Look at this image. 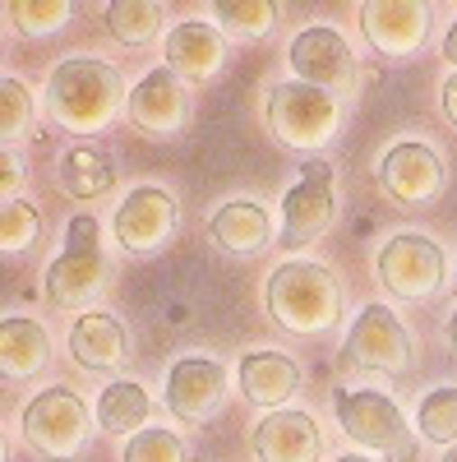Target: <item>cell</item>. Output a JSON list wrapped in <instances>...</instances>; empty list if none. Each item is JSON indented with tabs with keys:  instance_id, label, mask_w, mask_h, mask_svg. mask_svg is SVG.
<instances>
[{
	"instance_id": "6da1fadb",
	"label": "cell",
	"mask_w": 457,
	"mask_h": 462,
	"mask_svg": "<svg viewBox=\"0 0 457 462\" xmlns=\"http://www.w3.org/2000/svg\"><path fill=\"white\" fill-rule=\"evenodd\" d=\"M125 102H130V93L121 84V69L106 65V60L74 56V60H60L47 79V111L69 134L106 130Z\"/></svg>"
},
{
	"instance_id": "7a4b0ae2",
	"label": "cell",
	"mask_w": 457,
	"mask_h": 462,
	"mask_svg": "<svg viewBox=\"0 0 457 462\" xmlns=\"http://www.w3.org/2000/svg\"><path fill=\"white\" fill-rule=\"evenodd\" d=\"M269 315L300 337H315L342 319V282L328 263L315 259H287L269 278Z\"/></svg>"
},
{
	"instance_id": "3957f363",
	"label": "cell",
	"mask_w": 457,
	"mask_h": 462,
	"mask_svg": "<svg viewBox=\"0 0 457 462\" xmlns=\"http://www.w3.org/2000/svg\"><path fill=\"white\" fill-rule=\"evenodd\" d=\"M342 125V106L333 93L287 79L269 93V130L291 152H319Z\"/></svg>"
},
{
	"instance_id": "277c9868",
	"label": "cell",
	"mask_w": 457,
	"mask_h": 462,
	"mask_svg": "<svg viewBox=\"0 0 457 462\" xmlns=\"http://www.w3.org/2000/svg\"><path fill=\"white\" fill-rule=\"evenodd\" d=\"M106 291V259H102V236H97V217L79 213L69 222L65 254L51 259L47 268V296L60 310H84Z\"/></svg>"
},
{
	"instance_id": "5b68a950",
	"label": "cell",
	"mask_w": 457,
	"mask_h": 462,
	"mask_svg": "<svg viewBox=\"0 0 457 462\" xmlns=\"http://www.w3.org/2000/svg\"><path fill=\"white\" fill-rule=\"evenodd\" d=\"M337 420H342V435L356 439L370 453L411 457V448H416L402 407L374 389H337Z\"/></svg>"
},
{
	"instance_id": "8992f818",
	"label": "cell",
	"mask_w": 457,
	"mask_h": 462,
	"mask_svg": "<svg viewBox=\"0 0 457 462\" xmlns=\"http://www.w3.org/2000/svg\"><path fill=\"white\" fill-rule=\"evenodd\" d=\"M416 361L407 324L388 310V305H365L356 324L347 328L342 342V365L352 370H374V374H407Z\"/></svg>"
},
{
	"instance_id": "52a82bcc",
	"label": "cell",
	"mask_w": 457,
	"mask_h": 462,
	"mask_svg": "<svg viewBox=\"0 0 457 462\" xmlns=\"http://www.w3.org/2000/svg\"><path fill=\"white\" fill-rule=\"evenodd\" d=\"M19 430H23L28 448H37L42 457H56V462L74 457L88 439V407L69 389H47L23 407Z\"/></svg>"
},
{
	"instance_id": "ba28073f",
	"label": "cell",
	"mask_w": 457,
	"mask_h": 462,
	"mask_svg": "<svg viewBox=\"0 0 457 462\" xmlns=\"http://www.w3.org/2000/svg\"><path fill=\"white\" fill-rule=\"evenodd\" d=\"M443 250L421 236V231H402L384 250H379V282L398 300H430L443 287Z\"/></svg>"
},
{
	"instance_id": "9c48e42d",
	"label": "cell",
	"mask_w": 457,
	"mask_h": 462,
	"mask_svg": "<svg viewBox=\"0 0 457 462\" xmlns=\"http://www.w3.org/2000/svg\"><path fill=\"white\" fill-rule=\"evenodd\" d=\"M291 69L300 84L324 88V93H352L356 88V56L347 47V37L328 23H310L291 37V51H287Z\"/></svg>"
},
{
	"instance_id": "30bf717a",
	"label": "cell",
	"mask_w": 457,
	"mask_h": 462,
	"mask_svg": "<svg viewBox=\"0 0 457 462\" xmlns=\"http://www.w3.org/2000/svg\"><path fill=\"white\" fill-rule=\"evenodd\" d=\"M125 116H130V125H134L139 134H148V139H176V134H185V125H189V93H185V79H180L171 65L148 69L143 79L130 88Z\"/></svg>"
},
{
	"instance_id": "8fae6325",
	"label": "cell",
	"mask_w": 457,
	"mask_h": 462,
	"mask_svg": "<svg viewBox=\"0 0 457 462\" xmlns=\"http://www.w3.org/2000/svg\"><path fill=\"white\" fill-rule=\"evenodd\" d=\"M337 217V199H333V167L328 162H305L300 180L287 189L282 199V245H310Z\"/></svg>"
},
{
	"instance_id": "7c38bea8",
	"label": "cell",
	"mask_w": 457,
	"mask_h": 462,
	"mask_svg": "<svg viewBox=\"0 0 457 462\" xmlns=\"http://www.w3.org/2000/svg\"><path fill=\"white\" fill-rule=\"evenodd\" d=\"M443 180H448L443 158L430 143L402 139L379 158V185H384V195L398 199V204H434L443 195Z\"/></svg>"
},
{
	"instance_id": "4fadbf2b",
	"label": "cell",
	"mask_w": 457,
	"mask_h": 462,
	"mask_svg": "<svg viewBox=\"0 0 457 462\" xmlns=\"http://www.w3.org/2000/svg\"><path fill=\"white\" fill-rule=\"evenodd\" d=\"M176 199L158 185H139L121 199L116 217H111V231H116V241L130 250V254H158L171 236H176Z\"/></svg>"
},
{
	"instance_id": "5bb4252c",
	"label": "cell",
	"mask_w": 457,
	"mask_h": 462,
	"mask_svg": "<svg viewBox=\"0 0 457 462\" xmlns=\"http://www.w3.org/2000/svg\"><path fill=\"white\" fill-rule=\"evenodd\" d=\"M226 398V370L208 356H185L167 374V407L185 426H204Z\"/></svg>"
},
{
	"instance_id": "9a60e30c",
	"label": "cell",
	"mask_w": 457,
	"mask_h": 462,
	"mask_svg": "<svg viewBox=\"0 0 457 462\" xmlns=\"http://www.w3.org/2000/svg\"><path fill=\"white\" fill-rule=\"evenodd\" d=\"M365 37L374 42V51L384 56H411L421 51L425 32H430V10L416 0H370L361 10Z\"/></svg>"
},
{
	"instance_id": "2e32d148",
	"label": "cell",
	"mask_w": 457,
	"mask_h": 462,
	"mask_svg": "<svg viewBox=\"0 0 457 462\" xmlns=\"http://www.w3.org/2000/svg\"><path fill=\"white\" fill-rule=\"evenodd\" d=\"M254 453L259 462H319L324 453V439H319V426L310 411H269L254 426Z\"/></svg>"
},
{
	"instance_id": "e0dca14e",
	"label": "cell",
	"mask_w": 457,
	"mask_h": 462,
	"mask_svg": "<svg viewBox=\"0 0 457 462\" xmlns=\"http://www.w3.org/2000/svg\"><path fill=\"white\" fill-rule=\"evenodd\" d=\"M69 356L79 361L84 370H121L125 356H130V342H125V328L102 315V310H88L74 319V333H69Z\"/></svg>"
},
{
	"instance_id": "ac0fdd59",
	"label": "cell",
	"mask_w": 457,
	"mask_h": 462,
	"mask_svg": "<svg viewBox=\"0 0 457 462\" xmlns=\"http://www.w3.org/2000/svg\"><path fill=\"white\" fill-rule=\"evenodd\" d=\"M222 60H226V47L208 23H176L167 32V65L180 74V79L204 84L222 69Z\"/></svg>"
},
{
	"instance_id": "d6986e66",
	"label": "cell",
	"mask_w": 457,
	"mask_h": 462,
	"mask_svg": "<svg viewBox=\"0 0 457 462\" xmlns=\"http://www.w3.org/2000/svg\"><path fill=\"white\" fill-rule=\"evenodd\" d=\"M300 389V365L282 352H254L241 361V393L254 407H282Z\"/></svg>"
},
{
	"instance_id": "ffe728a7",
	"label": "cell",
	"mask_w": 457,
	"mask_h": 462,
	"mask_svg": "<svg viewBox=\"0 0 457 462\" xmlns=\"http://www.w3.org/2000/svg\"><path fill=\"white\" fill-rule=\"evenodd\" d=\"M47 356H51V337L37 319H19L10 315L0 324V370L5 379H32L47 370Z\"/></svg>"
},
{
	"instance_id": "44dd1931",
	"label": "cell",
	"mask_w": 457,
	"mask_h": 462,
	"mask_svg": "<svg viewBox=\"0 0 457 462\" xmlns=\"http://www.w3.org/2000/svg\"><path fill=\"white\" fill-rule=\"evenodd\" d=\"M213 241L226 250V254H259L263 245L273 241V222L259 204L250 199H232L213 213Z\"/></svg>"
},
{
	"instance_id": "7402d4cb",
	"label": "cell",
	"mask_w": 457,
	"mask_h": 462,
	"mask_svg": "<svg viewBox=\"0 0 457 462\" xmlns=\"http://www.w3.org/2000/svg\"><path fill=\"white\" fill-rule=\"evenodd\" d=\"M148 416H152V402L143 393V383L134 379H116V383H106L102 398H97V420H102V430L106 435H139L148 430Z\"/></svg>"
},
{
	"instance_id": "603a6c76",
	"label": "cell",
	"mask_w": 457,
	"mask_h": 462,
	"mask_svg": "<svg viewBox=\"0 0 457 462\" xmlns=\"http://www.w3.org/2000/svg\"><path fill=\"white\" fill-rule=\"evenodd\" d=\"M60 185H65V195H74V199H97V195H106V189L116 185V167H111L102 152H93V148H69L60 158Z\"/></svg>"
},
{
	"instance_id": "cb8c5ba5",
	"label": "cell",
	"mask_w": 457,
	"mask_h": 462,
	"mask_svg": "<svg viewBox=\"0 0 457 462\" xmlns=\"http://www.w3.org/2000/svg\"><path fill=\"white\" fill-rule=\"evenodd\" d=\"M158 23H162V5H152V0H111L106 5V28L125 47H143L158 32Z\"/></svg>"
},
{
	"instance_id": "d4e9b609",
	"label": "cell",
	"mask_w": 457,
	"mask_h": 462,
	"mask_svg": "<svg viewBox=\"0 0 457 462\" xmlns=\"http://www.w3.org/2000/svg\"><path fill=\"white\" fill-rule=\"evenodd\" d=\"M416 430L430 444H457V389H434L421 411H416Z\"/></svg>"
},
{
	"instance_id": "484cf974",
	"label": "cell",
	"mask_w": 457,
	"mask_h": 462,
	"mask_svg": "<svg viewBox=\"0 0 457 462\" xmlns=\"http://www.w3.org/2000/svg\"><path fill=\"white\" fill-rule=\"evenodd\" d=\"M213 14L226 32H236V37H263L278 19V10L269 5V0H217Z\"/></svg>"
},
{
	"instance_id": "4316f807",
	"label": "cell",
	"mask_w": 457,
	"mask_h": 462,
	"mask_svg": "<svg viewBox=\"0 0 457 462\" xmlns=\"http://www.w3.org/2000/svg\"><path fill=\"white\" fill-rule=\"evenodd\" d=\"M5 10H10V19L23 37H47V32L65 28L69 14H74L65 0H10Z\"/></svg>"
},
{
	"instance_id": "83f0119b",
	"label": "cell",
	"mask_w": 457,
	"mask_h": 462,
	"mask_svg": "<svg viewBox=\"0 0 457 462\" xmlns=\"http://www.w3.org/2000/svg\"><path fill=\"white\" fill-rule=\"evenodd\" d=\"M42 241V217L28 199H14V204H0V245L5 254H19V250H32Z\"/></svg>"
},
{
	"instance_id": "f1b7e54d",
	"label": "cell",
	"mask_w": 457,
	"mask_h": 462,
	"mask_svg": "<svg viewBox=\"0 0 457 462\" xmlns=\"http://www.w3.org/2000/svg\"><path fill=\"white\" fill-rule=\"evenodd\" d=\"M121 457H125V462H185V444H180L171 430L148 426V430H139V435L125 444Z\"/></svg>"
},
{
	"instance_id": "f546056e",
	"label": "cell",
	"mask_w": 457,
	"mask_h": 462,
	"mask_svg": "<svg viewBox=\"0 0 457 462\" xmlns=\"http://www.w3.org/2000/svg\"><path fill=\"white\" fill-rule=\"evenodd\" d=\"M32 125V93L23 88V79H5L0 84V134L14 139Z\"/></svg>"
},
{
	"instance_id": "4dcf8cb0",
	"label": "cell",
	"mask_w": 457,
	"mask_h": 462,
	"mask_svg": "<svg viewBox=\"0 0 457 462\" xmlns=\"http://www.w3.org/2000/svg\"><path fill=\"white\" fill-rule=\"evenodd\" d=\"M19 180H23V167L14 152H0V195H5V204L19 199Z\"/></svg>"
},
{
	"instance_id": "1f68e13d",
	"label": "cell",
	"mask_w": 457,
	"mask_h": 462,
	"mask_svg": "<svg viewBox=\"0 0 457 462\" xmlns=\"http://www.w3.org/2000/svg\"><path fill=\"white\" fill-rule=\"evenodd\" d=\"M443 111H448V121L457 125V74H448V84H443Z\"/></svg>"
},
{
	"instance_id": "d6a6232c",
	"label": "cell",
	"mask_w": 457,
	"mask_h": 462,
	"mask_svg": "<svg viewBox=\"0 0 457 462\" xmlns=\"http://www.w3.org/2000/svg\"><path fill=\"white\" fill-rule=\"evenodd\" d=\"M443 56H448V60L457 65V19H452V28L443 32Z\"/></svg>"
},
{
	"instance_id": "836d02e7",
	"label": "cell",
	"mask_w": 457,
	"mask_h": 462,
	"mask_svg": "<svg viewBox=\"0 0 457 462\" xmlns=\"http://www.w3.org/2000/svg\"><path fill=\"white\" fill-rule=\"evenodd\" d=\"M448 342H452V352H457V310H452V319H448Z\"/></svg>"
},
{
	"instance_id": "e575fe53",
	"label": "cell",
	"mask_w": 457,
	"mask_h": 462,
	"mask_svg": "<svg viewBox=\"0 0 457 462\" xmlns=\"http://www.w3.org/2000/svg\"><path fill=\"white\" fill-rule=\"evenodd\" d=\"M337 462H374V457H361V453H352V457H337Z\"/></svg>"
},
{
	"instance_id": "d590c367",
	"label": "cell",
	"mask_w": 457,
	"mask_h": 462,
	"mask_svg": "<svg viewBox=\"0 0 457 462\" xmlns=\"http://www.w3.org/2000/svg\"><path fill=\"white\" fill-rule=\"evenodd\" d=\"M443 462H457V444H452V448H448V453H443Z\"/></svg>"
},
{
	"instance_id": "8d00e7d4",
	"label": "cell",
	"mask_w": 457,
	"mask_h": 462,
	"mask_svg": "<svg viewBox=\"0 0 457 462\" xmlns=\"http://www.w3.org/2000/svg\"><path fill=\"white\" fill-rule=\"evenodd\" d=\"M452 282H457V278H452Z\"/></svg>"
}]
</instances>
